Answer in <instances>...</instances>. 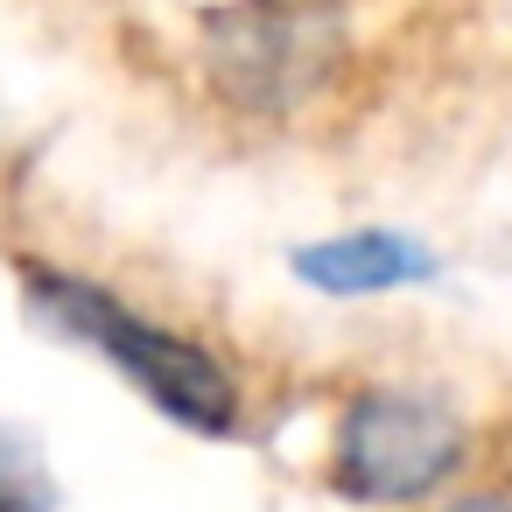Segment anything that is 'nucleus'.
Listing matches in <instances>:
<instances>
[{
    "label": "nucleus",
    "instance_id": "nucleus-1",
    "mask_svg": "<svg viewBox=\"0 0 512 512\" xmlns=\"http://www.w3.org/2000/svg\"><path fill=\"white\" fill-rule=\"evenodd\" d=\"M22 295H29V309L57 337H78L106 365H120L169 421H183L197 435H232L239 428V386H232V372L204 344L148 323L141 309H127L120 295H106L99 281L43 267V260H22Z\"/></svg>",
    "mask_w": 512,
    "mask_h": 512
},
{
    "label": "nucleus",
    "instance_id": "nucleus-2",
    "mask_svg": "<svg viewBox=\"0 0 512 512\" xmlns=\"http://www.w3.org/2000/svg\"><path fill=\"white\" fill-rule=\"evenodd\" d=\"M344 57L337 0H225L204 15V78L239 113H295Z\"/></svg>",
    "mask_w": 512,
    "mask_h": 512
},
{
    "label": "nucleus",
    "instance_id": "nucleus-3",
    "mask_svg": "<svg viewBox=\"0 0 512 512\" xmlns=\"http://www.w3.org/2000/svg\"><path fill=\"white\" fill-rule=\"evenodd\" d=\"M470 456V428L428 393H358L330 442V484L358 505H421Z\"/></svg>",
    "mask_w": 512,
    "mask_h": 512
},
{
    "label": "nucleus",
    "instance_id": "nucleus-4",
    "mask_svg": "<svg viewBox=\"0 0 512 512\" xmlns=\"http://www.w3.org/2000/svg\"><path fill=\"white\" fill-rule=\"evenodd\" d=\"M295 281L323 288V295H393V288H414V281H435V253L407 232H386V225H365V232H337V239H309L288 253Z\"/></svg>",
    "mask_w": 512,
    "mask_h": 512
},
{
    "label": "nucleus",
    "instance_id": "nucleus-5",
    "mask_svg": "<svg viewBox=\"0 0 512 512\" xmlns=\"http://www.w3.org/2000/svg\"><path fill=\"white\" fill-rule=\"evenodd\" d=\"M0 512H57V477L50 463L0 428Z\"/></svg>",
    "mask_w": 512,
    "mask_h": 512
},
{
    "label": "nucleus",
    "instance_id": "nucleus-6",
    "mask_svg": "<svg viewBox=\"0 0 512 512\" xmlns=\"http://www.w3.org/2000/svg\"><path fill=\"white\" fill-rule=\"evenodd\" d=\"M442 512H512V498H498V491H477V498H456V505H442Z\"/></svg>",
    "mask_w": 512,
    "mask_h": 512
}]
</instances>
